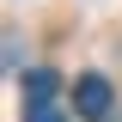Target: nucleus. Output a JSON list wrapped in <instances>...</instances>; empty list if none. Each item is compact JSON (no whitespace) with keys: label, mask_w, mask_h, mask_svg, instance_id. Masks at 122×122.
<instances>
[{"label":"nucleus","mask_w":122,"mask_h":122,"mask_svg":"<svg viewBox=\"0 0 122 122\" xmlns=\"http://www.w3.org/2000/svg\"><path fill=\"white\" fill-rule=\"evenodd\" d=\"M73 110L86 122H110V79L104 73H79L73 79Z\"/></svg>","instance_id":"obj_1"},{"label":"nucleus","mask_w":122,"mask_h":122,"mask_svg":"<svg viewBox=\"0 0 122 122\" xmlns=\"http://www.w3.org/2000/svg\"><path fill=\"white\" fill-rule=\"evenodd\" d=\"M55 92H61L55 67H30L25 73V104H55Z\"/></svg>","instance_id":"obj_2"},{"label":"nucleus","mask_w":122,"mask_h":122,"mask_svg":"<svg viewBox=\"0 0 122 122\" xmlns=\"http://www.w3.org/2000/svg\"><path fill=\"white\" fill-rule=\"evenodd\" d=\"M25 122H67L55 104H25Z\"/></svg>","instance_id":"obj_3"}]
</instances>
